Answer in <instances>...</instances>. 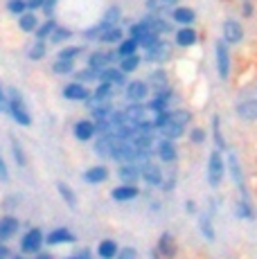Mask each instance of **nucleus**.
Masks as SVG:
<instances>
[{"mask_svg":"<svg viewBox=\"0 0 257 259\" xmlns=\"http://www.w3.org/2000/svg\"><path fill=\"white\" fill-rule=\"evenodd\" d=\"M226 158H224V151L221 149H215L210 151L207 156V185L210 187H219L224 183V176H226Z\"/></svg>","mask_w":257,"mask_h":259,"instance_id":"f257e3e1","label":"nucleus"},{"mask_svg":"<svg viewBox=\"0 0 257 259\" xmlns=\"http://www.w3.org/2000/svg\"><path fill=\"white\" fill-rule=\"evenodd\" d=\"M226 165H228V171H230L232 183H235L237 189H239V196L241 198H250L248 189H246V178H244V169H241V165H239V158H237L235 153L230 151L228 156H226Z\"/></svg>","mask_w":257,"mask_h":259,"instance_id":"f03ea898","label":"nucleus"},{"mask_svg":"<svg viewBox=\"0 0 257 259\" xmlns=\"http://www.w3.org/2000/svg\"><path fill=\"white\" fill-rule=\"evenodd\" d=\"M9 104H7V113L14 117V122H18L21 126H29L32 124V117H29V113H27V108H25V104H23V99H21V95H18L16 91H12L9 93Z\"/></svg>","mask_w":257,"mask_h":259,"instance_id":"7ed1b4c3","label":"nucleus"},{"mask_svg":"<svg viewBox=\"0 0 257 259\" xmlns=\"http://www.w3.org/2000/svg\"><path fill=\"white\" fill-rule=\"evenodd\" d=\"M215 61H217V74L221 81H228L230 77V50L226 41H217L215 46Z\"/></svg>","mask_w":257,"mask_h":259,"instance_id":"20e7f679","label":"nucleus"},{"mask_svg":"<svg viewBox=\"0 0 257 259\" xmlns=\"http://www.w3.org/2000/svg\"><path fill=\"white\" fill-rule=\"evenodd\" d=\"M221 36L228 46H237V43L244 41V25L237 18H226L224 25H221Z\"/></svg>","mask_w":257,"mask_h":259,"instance_id":"39448f33","label":"nucleus"},{"mask_svg":"<svg viewBox=\"0 0 257 259\" xmlns=\"http://www.w3.org/2000/svg\"><path fill=\"white\" fill-rule=\"evenodd\" d=\"M43 241H46L43 232L38 230V228H32V230L21 239V250L25 252V255H29V252H32V255H38V252H41Z\"/></svg>","mask_w":257,"mask_h":259,"instance_id":"423d86ee","label":"nucleus"},{"mask_svg":"<svg viewBox=\"0 0 257 259\" xmlns=\"http://www.w3.org/2000/svg\"><path fill=\"white\" fill-rule=\"evenodd\" d=\"M63 97L66 99H72V102H88L91 99V93H88V88L83 86V83H68V86H63Z\"/></svg>","mask_w":257,"mask_h":259,"instance_id":"0eeeda50","label":"nucleus"},{"mask_svg":"<svg viewBox=\"0 0 257 259\" xmlns=\"http://www.w3.org/2000/svg\"><path fill=\"white\" fill-rule=\"evenodd\" d=\"M235 111L244 122H257V99H244L235 106Z\"/></svg>","mask_w":257,"mask_h":259,"instance_id":"6e6552de","label":"nucleus"},{"mask_svg":"<svg viewBox=\"0 0 257 259\" xmlns=\"http://www.w3.org/2000/svg\"><path fill=\"white\" fill-rule=\"evenodd\" d=\"M196 41H199V36H196V29L194 27L183 25L181 29H176V46H179V48H192Z\"/></svg>","mask_w":257,"mask_h":259,"instance_id":"1a4fd4ad","label":"nucleus"},{"mask_svg":"<svg viewBox=\"0 0 257 259\" xmlns=\"http://www.w3.org/2000/svg\"><path fill=\"white\" fill-rule=\"evenodd\" d=\"M140 174H142V178H145L149 185H160L162 183V171H160V167H158L156 162H142Z\"/></svg>","mask_w":257,"mask_h":259,"instance_id":"9d476101","label":"nucleus"},{"mask_svg":"<svg viewBox=\"0 0 257 259\" xmlns=\"http://www.w3.org/2000/svg\"><path fill=\"white\" fill-rule=\"evenodd\" d=\"M97 133L95 128V122H91V119H79L75 124V138L79 142H86V140H93V136Z\"/></svg>","mask_w":257,"mask_h":259,"instance_id":"9b49d317","label":"nucleus"},{"mask_svg":"<svg viewBox=\"0 0 257 259\" xmlns=\"http://www.w3.org/2000/svg\"><path fill=\"white\" fill-rule=\"evenodd\" d=\"M48 246H61V243H75V235L68 228H57L46 237Z\"/></svg>","mask_w":257,"mask_h":259,"instance_id":"f8f14e48","label":"nucleus"},{"mask_svg":"<svg viewBox=\"0 0 257 259\" xmlns=\"http://www.w3.org/2000/svg\"><path fill=\"white\" fill-rule=\"evenodd\" d=\"M158 252L167 259L176 257V241H174V237H172V232H162V237L158 239Z\"/></svg>","mask_w":257,"mask_h":259,"instance_id":"ddd939ff","label":"nucleus"},{"mask_svg":"<svg viewBox=\"0 0 257 259\" xmlns=\"http://www.w3.org/2000/svg\"><path fill=\"white\" fill-rule=\"evenodd\" d=\"M147 95H149V83H145V81L126 83V97L131 99V102H142Z\"/></svg>","mask_w":257,"mask_h":259,"instance_id":"4468645a","label":"nucleus"},{"mask_svg":"<svg viewBox=\"0 0 257 259\" xmlns=\"http://www.w3.org/2000/svg\"><path fill=\"white\" fill-rule=\"evenodd\" d=\"M18 230V219L16 217H3L0 219V241H9Z\"/></svg>","mask_w":257,"mask_h":259,"instance_id":"2eb2a0df","label":"nucleus"},{"mask_svg":"<svg viewBox=\"0 0 257 259\" xmlns=\"http://www.w3.org/2000/svg\"><path fill=\"white\" fill-rule=\"evenodd\" d=\"M176 156H179V151H176V144L169 140V138H165V140L158 142V158H160L162 162H174Z\"/></svg>","mask_w":257,"mask_h":259,"instance_id":"dca6fc26","label":"nucleus"},{"mask_svg":"<svg viewBox=\"0 0 257 259\" xmlns=\"http://www.w3.org/2000/svg\"><path fill=\"white\" fill-rule=\"evenodd\" d=\"M138 187H133V185H128V183H122L120 187H115L111 192V196H113V201H117V203H124V201H133V198L138 196Z\"/></svg>","mask_w":257,"mask_h":259,"instance_id":"f3484780","label":"nucleus"},{"mask_svg":"<svg viewBox=\"0 0 257 259\" xmlns=\"http://www.w3.org/2000/svg\"><path fill=\"white\" fill-rule=\"evenodd\" d=\"M124 74L126 72H122V68H104V70H100V79L113 83V86H124L126 83Z\"/></svg>","mask_w":257,"mask_h":259,"instance_id":"a211bd4d","label":"nucleus"},{"mask_svg":"<svg viewBox=\"0 0 257 259\" xmlns=\"http://www.w3.org/2000/svg\"><path fill=\"white\" fill-rule=\"evenodd\" d=\"M106 178H108V169L104 165H95V167L83 171V181L91 183V185H100V183H104Z\"/></svg>","mask_w":257,"mask_h":259,"instance_id":"6ab92c4d","label":"nucleus"},{"mask_svg":"<svg viewBox=\"0 0 257 259\" xmlns=\"http://www.w3.org/2000/svg\"><path fill=\"white\" fill-rule=\"evenodd\" d=\"M113 57H115V54H111V52H93L91 57H88V66L93 68V70H104V68H108V63L113 61Z\"/></svg>","mask_w":257,"mask_h":259,"instance_id":"aec40b11","label":"nucleus"},{"mask_svg":"<svg viewBox=\"0 0 257 259\" xmlns=\"http://www.w3.org/2000/svg\"><path fill=\"white\" fill-rule=\"evenodd\" d=\"M117 176H120L122 183H128V185H131L133 181L142 178V174H140V169L136 167V162H124V165H120V169H117Z\"/></svg>","mask_w":257,"mask_h":259,"instance_id":"412c9836","label":"nucleus"},{"mask_svg":"<svg viewBox=\"0 0 257 259\" xmlns=\"http://www.w3.org/2000/svg\"><path fill=\"white\" fill-rule=\"evenodd\" d=\"M235 210H237V217L244 219V221H253V219L257 217L253 203H250V198H241V196H239V201H237V207H235Z\"/></svg>","mask_w":257,"mask_h":259,"instance_id":"4be33fe9","label":"nucleus"},{"mask_svg":"<svg viewBox=\"0 0 257 259\" xmlns=\"http://www.w3.org/2000/svg\"><path fill=\"white\" fill-rule=\"evenodd\" d=\"M172 18L179 25H192L196 21V14H194V9H190V7H176L174 12H172Z\"/></svg>","mask_w":257,"mask_h":259,"instance_id":"5701e85b","label":"nucleus"},{"mask_svg":"<svg viewBox=\"0 0 257 259\" xmlns=\"http://www.w3.org/2000/svg\"><path fill=\"white\" fill-rule=\"evenodd\" d=\"M124 117H126V122H131V124H140V122H145V106H140V104H131V106H126L124 108Z\"/></svg>","mask_w":257,"mask_h":259,"instance_id":"b1692460","label":"nucleus"},{"mask_svg":"<svg viewBox=\"0 0 257 259\" xmlns=\"http://www.w3.org/2000/svg\"><path fill=\"white\" fill-rule=\"evenodd\" d=\"M199 228H201V235H203L207 241H215L217 235H215V226H212V214L210 212H203L199 219Z\"/></svg>","mask_w":257,"mask_h":259,"instance_id":"393cba45","label":"nucleus"},{"mask_svg":"<svg viewBox=\"0 0 257 259\" xmlns=\"http://www.w3.org/2000/svg\"><path fill=\"white\" fill-rule=\"evenodd\" d=\"M117 243L113 241V239H102L100 246H97V255H100L102 259H113L117 257Z\"/></svg>","mask_w":257,"mask_h":259,"instance_id":"a878e982","label":"nucleus"},{"mask_svg":"<svg viewBox=\"0 0 257 259\" xmlns=\"http://www.w3.org/2000/svg\"><path fill=\"white\" fill-rule=\"evenodd\" d=\"M120 16H122V9H120V7H108L106 14H104V18L100 21L102 32H106L108 27H115V23L120 21Z\"/></svg>","mask_w":257,"mask_h":259,"instance_id":"bb28decb","label":"nucleus"},{"mask_svg":"<svg viewBox=\"0 0 257 259\" xmlns=\"http://www.w3.org/2000/svg\"><path fill=\"white\" fill-rule=\"evenodd\" d=\"M154 32V29L149 27V25H147L145 21H140V23H133L131 27H128V34H131V38H136L138 43H142L145 41L147 36H149V34Z\"/></svg>","mask_w":257,"mask_h":259,"instance_id":"cd10ccee","label":"nucleus"},{"mask_svg":"<svg viewBox=\"0 0 257 259\" xmlns=\"http://www.w3.org/2000/svg\"><path fill=\"white\" fill-rule=\"evenodd\" d=\"M165 57H169V46L162 41H158L154 48L147 50V59H149V61H162Z\"/></svg>","mask_w":257,"mask_h":259,"instance_id":"c85d7f7f","label":"nucleus"},{"mask_svg":"<svg viewBox=\"0 0 257 259\" xmlns=\"http://www.w3.org/2000/svg\"><path fill=\"white\" fill-rule=\"evenodd\" d=\"M136 50H140V43L136 41V38H124V41H120V48H117V57L124 59V57H133L136 54Z\"/></svg>","mask_w":257,"mask_h":259,"instance_id":"c756f323","label":"nucleus"},{"mask_svg":"<svg viewBox=\"0 0 257 259\" xmlns=\"http://www.w3.org/2000/svg\"><path fill=\"white\" fill-rule=\"evenodd\" d=\"M131 144H133V147H136V149H140V151H147V153H149L151 144H154V138H151L149 133H142V131H138L136 136H133Z\"/></svg>","mask_w":257,"mask_h":259,"instance_id":"7c9ffc66","label":"nucleus"},{"mask_svg":"<svg viewBox=\"0 0 257 259\" xmlns=\"http://www.w3.org/2000/svg\"><path fill=\"white\" fill-rule=\"evenodd\" d=\"M142 21H145V23L149 25V27L154 29V32H158V34H165V32H169V25H167L165 21H162V18L158 16V14H149V16H145V18H142Z\"/></svg>","mask_w":257,"mask_h":259,"instance_id":"2f4dec72","label":"nucleus"},{"mask_svg":"<svg viewBox=\"0 0 257 259\" xmlns=\"http://www.w3.org/2000/svg\"><path fill=\"white\" fill-rule=\"evenodd\" d=\"M212 138H215L217 149L226 151V138H224V133H221V119H219V115L212 117Z\"/></svg>","mask_w":257,"mask_h":259,"instance_id":"473e14b6","label":"nucleus"},{"mask_svg":"<svg viewBox=\"0 0 257 259\" xmlns=\"http://www.w3.org/2000/svg\"><path fill=\"white\" fill-rule=\"evenodd\" d=\"M160 131H162V136H165V138H169V140H176V138L183 136L185 126H183V124H176V122H167L165 126L160 128Z\"/></svg>","mask_w":257,"mask_h":259,"instance_id":"72a5a7b5","label":"nucleus"},{"mask_svg":"<svg viewBox=\"0 0 257 259\" xmlns=\"http://www.w3.org/2000/svg\"><path fill=\"white\" fill-rule=\"evenodd\" d=\"M52 72L54 74H70V72H75V61H70V59H59V61H54Z\"/></svg>","mask_w":257,"mask_h":259,"instance_id":"f704fd0d","label":"nucleus"},{"mask_svg":"<svg viewBox=\"0 0 257 259\" xmlns=\"http://www.w3.org/2000/svg\"><path fill=\"white\" fill-rule=\"evenodd\" d=\"M23 32H36L38 29V21H36V14H23L21 21H18Z\"/></svg>","mask_w":257,"mask_h":259,"instance_id":"c9c22d12","label":"nucleus"},{"mask_svg":"<svg viewBox=\"0 0 257 259\" xmlns=\"http://www.w3.org/2000/svg\"><path fill=\"white\" fill-rule=\"evenodd\" d=\"M192 119V113L185 111V108H176V111H169V119L167 122H176V124H183L187 126V122Z\"/></svg>","mask_w":257,"mask_h":259,"instance_id":"e433bc0d","label":"nucleus"},{"mask_svg":"<svg viewBox=\"0 0 257 259\" xmlns=\"http://www.w3.org/2000/svg\"><path fill=\"white\" fill-rule=\"evenodd\" d=\"M100 41H104V43H120V41H124L122 38V29L117 27H108L106 32H102V36H100Z\"/></svg>","mask_w":257,"mask_h":259,"instance_id":"4c0bfd02","label":"nucleus"},{"mask_svg":"<svg viewBox=\"0 0 257 259\" xmlns=\"http://www.w3.org/2000/svg\"><path fill=\"white\" fill-rule=\"evenodd\" d=\"M54 29H57V23H54L52 18H48V21L43 23V25H38V29H36V32H34V34H36V38H38V41H43V38L52 36V34H54Z\"/></svg>","mask_w":257,"mask_h":259,"instance_id":"58836bf2","label":"nucleus"},{"mask_svg":"<svg viewBox=\"0 0 257 259\" xmlns=\"http://www.w3.org/2000/svg\"><path fill=\"white\" fill-rule=\"evenodd\" d=\"M57 189H59V194H61V198L68 203V205H70V207H75V205H77V198H75V194H72V189L68 187L66 183H59Z\"/></svg>","mask_w":257,"mask_h":259,"instance_id":"ea45409f","label":"nucleus"},{"mask_svg":"<svg viewBox=\"0 0 257 259\" xmlns=\"http://www.w3.org/2000/svg\"><path fill=\"white\" fill-rule=\"evenodd\" d=\"M111 91H113V83L102 81L100 86L95 88V99H97V102H106V99L111 97Z\"/></svg>","mask_w":257,"mask_h":259,"instance_id":"a19ab883","label":"nucleus"},{"mask_svg":"<svg viewBox=\"0 0 257 259\" xmlns=\"http://www.w3.org/2000/svg\"><path fill=\"white\" fill-rule=\"evenodd\" d=\"M138 66H140V57H138V54H133V57H124L122 59V63H120L122 72H133V70H138Z\"/></svg>","mask_w":257,"mask_h":259,"instance_id":"79ce46f5","label":"nucleus"},{"mask_svg":"<svg viewBox=\"0 0 257 259\" xmlns=\"http://www.w3.org/2000/svg\"><path fill=\"white\" fill-rule=\"evenodd\" d=\"M25 9H29L25 0H9V3H7V12H9V14L23 16V14H25Z\"/></svg>","mask_w":257,"mask_h":259,"instance_id":"37998d69","label":"nucleus"},{"mask_svg":"<svg viewBox=\"0 0 257 259\" xmlns=\"http://www.w3.org/2000/svg\"><path fill=\"white\" fill-rule=\"evenodd\" d=\"M43 57H46V43L36 41L32 46V50H29V59H32V61H38V59H43Z\"/></svg>","mask_w":257,"mask_h":259,"instance_id":"c03bdc74","label":"nucleus"},{"mask_svg":"<svg viewBox=\"0 0 257 259\" xmlns=\"http://www.w3.org/2000/svg\"><path fill=\"white\" fill-rule=\"evenodd\" d=\"M12 151H14V158H16L18 165H25V153H23V147L21 142H18V138H12Z\"/></svg>","mask_w":257,"mask_h":259,"instance_id":"a18cd8bd","label":"nucleus"},{"mask_svg":"<svg viewBox=\"0 0 257 259\" xmlns=\"http://www.w3.org/2000/svg\"><path fill=\"white\" fill-rule=\"evenodd\" d=\"M147 106L151 108V111H156V113H165V106H167V97H162V95H156L154 99H151Z\"/></svg>","mask_w":257,"mask_h":259,"instance_id":"49530a36","label":"nucleus"},{"mask_svg":"<svg viewBox=\"0 0 257 259\" xmlns=\"http://www.w3.org/2000/svg\"><path fill=\"white\" fill-rule=\"evenodd\" d=\"M70 29H66V27H57L54 29V34L50 36V41L52 43H61V41H66V38H70Z\"/></svg>","mask_w":257,"mask_h":259,"instance_id":"de8ad7c7","label":"nucleus"},{"mask_svg":"<svg viewBox=\"0 0 257 259\" xmlns=\"http://www.w3.org/2000/svg\"><path fill=\"white\" fill-rule=\"evenodd\" d=\"M205 138H207L205 128H201V126L192 128V133H190V140L194 142V144H203V142H205Z\"/></svg>","mask_w":257,"mask_h":259,"instance_id":"09e8293b","label":"nucleus"},{"mask_svg":"<svg viewBox=\"0 0 257 259\" xmlns=\"http://www.w3.org/2000/svg\"><path fill=\"white\" fill-rule=\"evenodd\" d=\"M81 52V48H77V46H70V48H63V50H59V59H75L77 54Z\"/></svg>","mask_w":257,"mask_h":259,"instance_id":"8fccbe9b","label":"nucleus"},{"mask_svg":"<svg viewBox=\"0 0 257 259\" xmlns=\"http://www.w3.org/2000/svg\"><path fill=\"white\" fill-rule=\"evenodd\" d=\"M117 259H138V250L133 246H124L117 252Z\"/></svg>","mask_w":257,"mask_h":259,"instance_id":"3c124183","label":"nucleus"},{"mask_svg":"<svg viewBox=\"0 0 257 259\" xmlns=\"http://www.w3.org/2000/svg\"><path fill=\"white\" fill-rule=\"evenodd\" d=\"M253 14H255V5L250 3V0H244V5H241V16L253 18Z\"/></svg>","mask_w":257,"mask_h":259,"instance_id":"603ef678","label":"nucleus"},{"mask_svg":"<svg viewBox=\"0 0 257 259\" xmlns=\"http://www.w3.org/2000/svg\"><path fill=\"white\" fill-rule=\"evenodd\" d=\"M165 72H162V70H156L154 74H151V83H160V88H165L167 86V83H165Z\"/></svg>","mask_w":257,"mask_h":259,"instance_id":"864d4df0","label":"nucleus"},{"mask_svg":"<svg viewBox=\"0 0 257 259\" xmlns=\"http://www.w3.org/2000/svg\"><path fill=\"white\" fill-rule=\"evenodd\" d=\"M9 178V171H7V165H5L3 156H0V181H7Z\"/></svg>","mask_w":257,"mask_h":259,"instance_id":"5fc2aeb1","label":"nucleus"},{"mask_svg":"<svg viewBox=\"0 0 257 259\" xmlns=\"http://www.w3.org/2000/svg\"><path fill=\"white\" fill-rule=\"evenodd\" d=\"M7 104H9V99L5 97V93H3V88H0V111H7Z\"/></svg>","mask_w":257,"mask_h":259,"instance_id":"6e6d98bb","label":"nucleus"},{"mask_svg":"<svg viewBox=\"0 0 257 259\" xmlns=\"http://www.w3.org/2000/svg\"><path fill=\"white\" fill-rule=\"evenodd\" d=\"M43 5H46V0H29V3H27V7L32 9V12H34V9L43 7Z\"/></svg>","mask_w":257,"mask_h":259,"instance_id":"4d7b16f0","label":"nucleus"},{"mask_svg":"<svg viewBox=\"0 0 257 259\" xmlns=\"http://www.w3.org/2000/svg\"><path fill=\"white\" fill-rule=\"evenodd\" d=\"M66 259H91V252H88V250H79L77 255H72V257H66Z\"/></svg>","mask_w":257,"mask_h":259,"instance_id":"13d9d810","label":"nucleus"},{"mask_svg":"<svg viewBox=\"0 0 257 259\" xmlns=\"http://www.w3.org/2000/svg\"><path fill=\"white\" fill-rule=\"evenodd\" d=\"M57 3H59V0H46V5H43V9H46V12L50 14L52 9H54V5H57Z\"/></svg>","mask_w":257,"mask_h":259,"instance_id":"bf43d9fd","label":"nucleus"},{"mask_svg":"<svg viewBox=\"0 0 257 259\" xmlns=\"http://www.w3.org/2000/svg\"><path fill=\"white\" fill-rule=\"evenodd\" d=\"M7 257H9V248L0 241V259H7Z\"/></svg>","mask_w":257,"mask_h":259,"instance_id":"052dcab7","label":"nucleus"},{"mask_svg":"<svg viewBox=\"0 0 257 259\" xmlns=\"http://www.w3.org/2000/svg\"><path fill=\"white\" fill-rule=\"evenodd\" d=\"M185 210H187V214H194V212H196V205H194L192 201H187V203H185Z\"/></svg>","mask_w":257,"mask_h":259,"instance_id":"680f3d73","label":"nucleus"},{"mask_svg":"<svg viewBox=\"0 0 257 259\" xmlns=\"http://www.w3.org/2000/svg\"><path fill=\"white\" fill-rule=\"evenodd\" d=\"M36 259H52V257L48 255V252H38V255H36Z\"/></svg>","mask_w":257,"mask_h":259,"instance_id":"e2e57ef3","label":"nucleus"},{"mask_svg":"<svg viewBox=\"0 0 257 259\" xmlns=\"http://www.w3.org/2000/svg\"><path fill=\"white\" fill-rule=\"evenodd\" d=\"M176 0H160V5H174Z\"/></svg>","mask_w":257,"mask_h":259,"instance_id":"0e129e2a","label":"nucleus"},{"mask_svg":"<svg viewBox=\"0 0 257 259\" xmlns=\"http://www.w3.org/2000/svg\"><path fill=\"white\" fill-rule=\"evenodd\" d=\"M14 259H23V257H14Z\"/></svg>","mask_w":257,"mask_h":259,"instance_id":"69168bd1","label":"nucleus"}]
</instances>
